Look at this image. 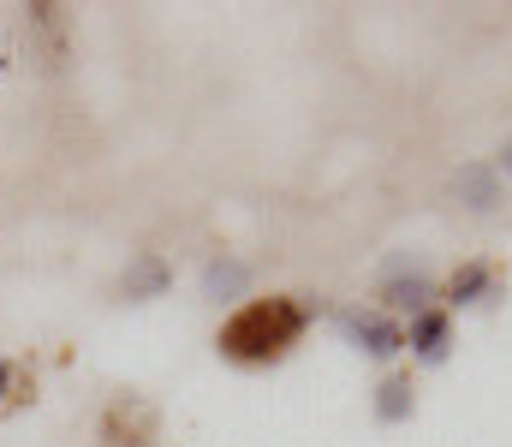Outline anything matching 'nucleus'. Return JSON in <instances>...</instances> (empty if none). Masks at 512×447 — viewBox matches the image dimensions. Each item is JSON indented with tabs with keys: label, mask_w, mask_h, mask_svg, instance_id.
<instances>
[{
	"label": "nucleus",
	"mask_w": 512,
	"mask_h": 447,
	"mask_svg": "<svg viewBox=\"0 0 512 447\" xmlns=\"http://www.w3.org/2000/svg\"><path fill=\"white\" fill-rule=\"evenodd\" d=\"M304 328H310V310H304L298 298L268 293V298L239 304V310L221 322L215 346H221V358H233V364H280V358L304 340Z\"/></svg>",
	"instance_id": "obj_1"
},
{
	"label": "nucleus",
	"mask_w": 512,
	"mask_h": 447,
	"mask_svg": "<svg viewBox=\"0 0 512 447\" xmlns=\"http://www.w3.org/2000/svg\"><path fill=\"white\" fill-rule=\"evenodd\" d=\"M334 322H340V334H346L352 346H364L370 358H393V352L405 346V334H399V328H393L387 316H364V310H340Z\"/></svg>",
	"instance_id": "obj_2"
},
{
	"label": "nucleus",
	"mask_w": 512,
	"mask_h": 447,
	"mask_svg": "<svg viewBox=\"0 0 512 447\" xmlns=\"http://www.w3.org/2000/svg\"><path fill=\"white\" fill-rule=\"evenodd\" d=\"M155 436V412L143 406V400H114L108 406V418H102V442L108 447H137V442H149Z\"/></svg>",
	"instance_id": "obj_3"
},
{
	"label": "nucleus",
	"mask_w": 512,
	"mask_h": 447,
	"mask_svg": "<svg viewBox=\"0 0 512 447\" xmlns=\"http://www.w3.org/2000/svg\"><path fill=\"white\" fill-rule=\"evenodd\" d=\"M167 287H173V269H167V257H155V251L131 257V263H126V275H120V293H126V304L161 298Z\"/></svg>",
	"instance_id": "obj_4"
},
{
	"label": "nucleus",
	"mask_w": 512,
	"mask_h": 447,
	"mask_svg": "<svg viewBox=\"0 0 512 447\" xmlns=\"http://www.w3.org/2000/svg\"><path fill=\"white\" fill-rule=\"evenodd\" d=\"M453 191H459V203H465V209H477V215L501 203V179H495V167H477V161L453 173Z\"/></svg>",
	"instance_id": "obj_5"
},
{
	"label": "nucleus",
	"mask_w": 512,
	"mask_h": 447,
	"mask_svg": "<svg viewBox=\"0 0 512 447\" xmlns=\"http://www.w3.org/2000/svg\"><path fill=\"white\" fill-rule=\"evenodd\" d=\"M495 293V269L489 263H465V269H453V281H447V304L459 310V304H483V298Z\"/></svg>",
	"instance_id": "obj_6"
},
{
	"label": "nucleus",
	"mask_w": 512,
	"mask_h": 447,
	"mask_svg": "<svg viewBox=\"0 0 512 447\" xmlns=\"http://www.w3.org/2000/svg\"><path fill=\"white\" fill-rule=\"evenodd\" d=\"M30 400H36V376L18 358H0V418L18 412V406H30Z\"/></svg>",
	"instance_id": "obj_7"
},
{
	"label": "nucleus",
	"mask_w": 512,
	"mask_h": 447,
	"mask_svg": "<svg viewBox=\"0 0 512 447\" xmlns=\"http://www.w3.org/2000/svg\"><path fill=\"white\" fill-rule=\"evenodd\" d=\"M382 298H387V310H411V316H423L429 298H435V287H429L423 275H393V281L382 287Z\"/></svg>",
	"instance_id": "obj_8"
},
{
	"label": "nucleus",
	"mask_w": 512,
	"mask_h": 447,
	"mask_svg": "<svg viewBox=\"0 0 512 447\" xmlns=\"http://www.w3.org/2000/svg\"><path fill=\"white\" fill-rule=\"evenodd\" d=\"M245 287H251V269L233 263V257H215V263L203 269V293L209 298H239Z\"/></svg>",
	"instance_id": "obj_9"
},
{
	"label": "nucleus",
	"mask_w": 512,
	"mask_h": 447,
	"mask_svg": "<svg viewBox=\"0 0 512 447\" xmlns=\"http://www.w3.org/2000/svg\"><path fill=\"white\" fill-rule=\"evenodd\" d=\"M411 346H417V352L435 364V358L447 352V316H441V310H423V316L411 322Z\"/></svg>",
	"instance_id": "obj_10"
},
{
	"label": "nucleus",
	"mask_w": 512,
	"mask_h": 447,
	"mask_svg": "<svg viewBox=\"0 0 512 447\" xmlns=\"http://www.w3.org/2000/svg\"><path fill=\"white\" fill-rule=\"evenodd\" d=\"M376 412H382L387 424L411 418V382H405V376H393V382H382V400H376Z\"/></svg>",
	"instance_id": "obj_11"
},
{
	"label": "nucleus",
	"mask_w": 512,
	"mask_h": 447,
	"mask_svg": "<svg viewBox=\"0 0 512 447\" xmlns=\"http://www.w3.org/2000/svg\"><path fill=\"white\" fill-rule=\"evenodd\" d=\"M501 167H507V179H512V138H507V149H501Z\"/></svg>",
	"instance_id": "obj_12"
}]
</instances>
